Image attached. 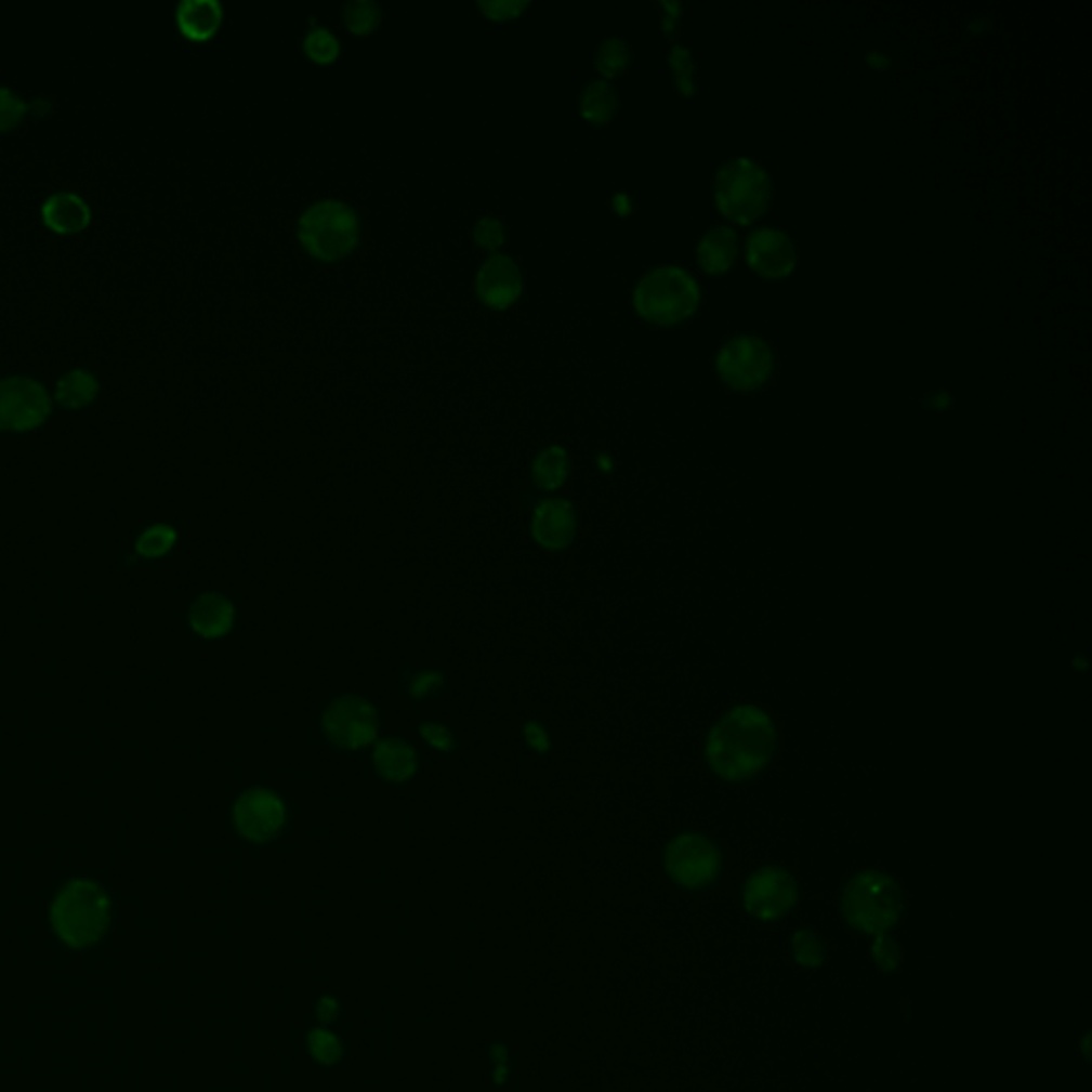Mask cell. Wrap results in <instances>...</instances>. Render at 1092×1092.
Returning a JSON list of instances; mask_svg holds the SVG:
<instances>
[{
	"label": "cell",
	"mask_w": 1092,
	"mask_h": 1092,
	"mask_svg": "<svg viewBox=\"0 0 1092 1092\" xmlns=\"http://www.w3.org/2000/svg\"><path fill=\"white\" fill-rule=\"evenodd\" d=\"M233 824L246 841H272L287 824V804L274 790L252 788L233 804Z\"/></svg>",
	"instance_id": "11"
},
{
	"label": "cell",
	"mask_w": 1092,
	"mask_h": 1092,
	"mask_svg": "<svg viewBox=\"0 0 1092 1092\" xmlns=\"http://www.w3.org/2000/svg\"><path fill=\"white\" fill-rule=\"evenodd\" d=\"M523 736H525L527 745H529L534 751H538V753H544V751H549V747H551L547 729L542 728L540 724H536V722L525 724V728H523Z\"/></svg>",
	"instance_id": "36"
},
{
	"label": "cell",
	"mask_w": 1092,
	"mask_h": 1092,
	"mask_svg": "<svg viewBox=\"0 0 1092 1092\" xmlns=\"http://www.w3.org/2000/svg\"><path fill=\"white\" fill-rule=\"evenodd\" d=\"M799 900L797 879L781 867H764L745 885V909L758 920H777Z\"/></svg>",
	"instance_id": "12"
},
{
	"label": "cell",
	"mask_w": 1092,
	"mask_h": 1092,
	"mask_svg": "<svg viewBox=\"0 0 1092 1092\" xmlns=\"http://www.w3.org/2000/svg\"><path fill=\"white\" fill-rule=\"evenodd\" d=\"M670 65H672V71H674V79H676V85L681 92L685 94H692L694 92V85H692V74H694V61H692V54L687 48H681L676 45L670 54Z\"/></svg>",
	"instance_id": "33"
},
{
	"label": "cell",
	"mask_w": 1092,
	"mask_h": 1092,
	"mask_svg": "<svg viewBox=\"0 0 1092 1092\" xmlns=\"http://www.w3.org/2000/svg\"><path fill=\"white\" fill-rule=\"evenodd\" d=\"M792 951H794V958L797 962L802 964V966H819L824 964L826 960V946L821 942L819 935H815L813 931L804 929V931H799L792 939Z\"/></svg>",
	"instance_id": "29"
},
{
	"label": "cell",
	"mask_w": 1092,
	"mask_h": 1092,
	"mask_svg": "<svg viewBox=\"0 0 1092 1092\" xmlns=\"http://www.w3.org/2000/svg\"><path fill=\"white\" fill-rule=\"evenodd\" d=\"M382 9L373 0H353L344 4V24L355 35H369L378 28Z\"/></svg>",
	"instance_id": "27"
},
{
	"label": "cell",
	"mask_w": 1092,
	"mask_h": 1092,
	"mask_svg": "<svg viewBox=\"0 0 1092 1092\" xmlns=\"http://www.w3.org/2000/svg\"><path fill=\"white\" fill-rule=\"evenodd\" d=\"M43 222L56 233H77L88 226L92 219L90 206L75 193H54L43 201L41 208Z\"/></svg>",
	"instance_id": "18"
},
{
	"label": "cell",
	"mask_w": 1092,
	"mask_h": 1092,
	"mask_svg": "<svg viewBox=\"0 0 1092 1092\" xmlns=\"http://www.w3.org/2000/svg\"><path fill=\"white\" fill-rule=\"evenodd\" d=\"M340 1014V1003L338 999L333 997H323L318 1003H316V1016L320 1022H333L338 1018Z\"/></svg>",
	"instance_id": "37"
},
{
	"label": "cell",
	"mask_w": 1092,
	"mask_h": 1092,
	"mask_svg": "<svg viewBox=\"0 0 1092 1092\" xmlns=\"http://www.w3.org/2000/svg\"><path fill=\"white\" fill-rule=\"evenodd\" d=\"M359 219L340 199L312 203L299 219V241L318 261H340L359 244Z\"/></svg>",
	"instance_id": "3"
},
{
	"label": "cell",
	"mask_w": 1092,
	"mask_h": 1092,
	"mask_svg": "<svg viewBox=\"0 0 1092 1092\" xmlns=\"http://www.w3.org/2000/svg\"><path fill=\"white\" fill-rule=\"evenodd\" d=\"M421 734H423V738H425L432 747H436L439 751H450V749H455V736H452V732L446 728V726H442V724H430V722H427V724H423V726H421Z\"/></svg>",
	"instance_id": "35"
},
{
	"label": "cell",
	"mask_w": 1092,
	"mask_h": 1092,
	"mask_svg": "<svg viewBox=\"0 0 1092 1092\" xmlns=\"http://www.w3.org/2000/svg\"><path fill=\"white\" fill-rule=\"evenodd\" d=\"M177 542V531L169 525H149L144 529L135 542V551L144 560H158L165 557Z\"/></svg>",
	"instance_id": "25"
},
{
	"label": "cell",
	"mask_w": 1092,
	"mask_h": 1092,
	"mask_svg": "<svg viewBox=\"0 0 1092 1092\" xmlns=\"http://www.w3.org/2000/svg\"><path fill=\"white\" fill-rule=\"evenodd\" d=\"M50 922L56 937L74 949L94 946L111 922V900L92 879H71L52 900Z\"/></svg>",
	"instance_id": "2"
},
{
	"label": "cell",
	"mask_w": 1092,
	"mask_h": 1092,
	"mask_svg": "<svg viewBox=\"0 0 1092 1092\" xmlns=\"http://www.w3.org/2000/svg\"><path fill=\"white\" fill-rule=\"evenodd\" d=\"M98 395V380L90 369H71L56 384V399L65 408H83Z\"/></svg>",
	"instance_id": "22"
},
{
	"label": "cell",
	"mask_w": 1092,
	"mask_h": 1092,
	"mask_svg": "<svg viewBox=\"0 0 1092 1092\" xmlns=\"http://www.w3.org/2000/svg\"><path fill=\"white\" fill-rule=\"evenodd\" d=\"M871 953H873L874 964L885 973L896 971L900 964V946L892 937H887L885 933H879L874 937Z\"/></svg>",
	"instance_id": "32"
},
{
	"label": "cell",
	"mask_w": 1092,
	"mask_h": 1092,
	"mask_svg": "<svg viewBox=\"0 0 1092 1092\" xmlns=\"http://www.w3.org/2000/svg\"><path fill=\"white\" fill-rule=\"evenodd\" d=\"M307 1052L316 1063L331 1067L342 1061L344 1045L336 1032L327 1028H312L307 1032Z\"/></svg>",
	"instance_id": "26"
},
{
	"label": "cell",
	"mask_w": 1092,
	"mask_h": 1092,
	"mask_svg": "<svg viewBox=\"0 0 1092 1092\" xmlns=\"http://www.w3.org/2000/svg\"><path fill=\"white\" fill-rule=\"evenodd\" d=\"M777 732L773 720L758 707H734L709 734L707 760L728 779L742 781L758 775L773 758Z\"/></svg>",
	"instance_id": "1"
},
{
	"label": "cell",
	"mask_w": 1092,
	"mask_h": 1092,
	"mask_svg": "<svg viewBox=\"0 0 1092 1092\" xmlns=\"http://www.w3.org/2000/svg\"><path fill=\"white\" fill-rule=\"evenodd\" d=\"M305 54L320 65H329L340 56V41L327 28H314L303 41Z\"/></svg>",
	"instance_id": "28"
},
{
	"label": "cell",
	"mask_w": 1092,
	"mask_h": 1092,
	"mask_svg": "<svg viewBox=\"0 0 1092 1092\" xmlns=\"http://www.w3.org/2000/svg\"><path fill=\"white\" fill-rule=\"evenodd\" d=\"M718 371L732 389L749 391L768 380L773 371V351L755 336H736L718 353Z\"/></svg>",
	"instance_id": "9"
},
{
	"label": "cell",
	"mask_w": 1092,
	"mask_h": 1092,
	"mask_svg": "<svg viewBox=\"0 0 1092 1092\" xmlns=\"http://www.w3.org/2000/svg\"><path fill=\"white\" fill-rule=\"evenodd\" d=\"M720 865L718 847L702 834H681L666 850V871L685 887L709 885Z\"/></svg>",
	"instance_id": "10"
},
{
	"label": "cell",
	"mask_w": 1092,
	"mask_h": 1092,
	"mask_svg": "<svg viewBox=\"0 0 1092 1092\" xmlns=\"http://www.w3.org/2000/svg\"><path fill=\"white\" fill-rule=\"evenodd\" d=\"M476 292L485 305L494 310H506L523 292V276L518 265L506 254H491L478 269Z\"/></svg>",
	"instance_id": "14"
},
{
	"label": "cell",
	"mask_w": 1092,
	"mask_h": 1092,
	"mask_svg": "<svg viewBox=\"0 0 1092 1092\" xmlns=\"http://www.w3.org/2000/svg\"><path fill=\"white\" fill-rule=\"evenodd\" d=\"M30 105L11 88L0 85V131H9L22 122Z\"/></svg>",
	"instance_id": "30"
},
{
	"label": "cell",
	"mask_w": 1092,
	"mask_h": 1092,
	"mask_svg": "<svg viewBox=\"0 0 1092 1092\" xmlns=\"http://www.w3.org/2000/svg\"><path fill=\"white\" fill-rule=\"evenodd\" d=\"M747 261L764 278H784L797 267V246L779 228H758L747 237Z\"/></svg>",
	"instance_id": "13"
},
{
	"label": "cell",
	"mask_w": 1092,
	"mask_h": 1092,
	"mask_svg": "<svg viewBox=\"0 0 1092 1092\" xmlns=\"http://www.w3.org/2000/svg\"><path fill=\"white\" fill-rule=\"evenodd\" d=\"M373 766L382 779L391 784H404L415 777L419 768V755L406 740L380 738L373 742Z\"/></svg>",
	"instance_id": "17"
},
{
	"label": "cell",
	"mask_w": 1092,
	"mask_h": 1092,
	"mask_svg": "<svg viewBox=\"0 0 1092 1092\" xmlns=\"http://www.w3.org/2000/svg\"><path fill=\"white\" fill-rule=\"evenodd\" d=\"M188 623H190L193 632L199 634L201 639H208V641L222 639L231 632V628L235 623V606L226 595L216 593V591L201 593L190 604Z\"/></svg>",
	"instance_id": "16"
},
{
	"label": "cell",
	"mask_w": 1092,
	"mask_h": 1092,
	"mask_svg": "<svg viewBox=\"0 0 1092 1092\" xmlns=\"http://www.w3.org/2000/svg\"><path fill=\"white\" fill-rule=\"evenodd\" d=\"M632 61V50L628 41L619 37H610L600 43L595 52V67L604 77H617L628 69Z\"/></svg>",
	"instance_id": "24"
},
{
	"label": "cell",
	"mask_w": 1092,
	"mask_h": 1092,
	"mask_svg": "<svg viewBox=\"0 0 1092 1092\" xmlns=\"http://www.w3.org/2000/svg\"><path fill=\"white\" fill-rule=\"evenodd\" d=\"M529 6L527 0H481L478 2V9L496 19V22H502V19H514L516 15H521L525 9Z\"/></svg>",
	"instance_id": "34"
},
{
	"label": "cell",
	"mask_w": 1092,
	"mask_h": 1092,
	"mask_svg": "<svg viewBox=\"0 0 1092 1092\" xmlns=\"http://www.w3.org/2000/svg\"><path fill=\"white\" fill-rule=\"evenodd\" d=\"M323 729L333 745L355 751L378 740V713L369 700L346 694L325 709Z\"/></svg>",
	"instance_id": "8"
},
{
	"label": "cell",
	"mask_w": 1092,
	"mask_h": 1092,
	"mask_svg": "<svg viewBox=\"0 0 1092 1092\" xmlns=\"http://www.w3.org/2000/svg\"><path fill=\"white\" fill-rule=\"evenodd\" d=\"M738 254V237L729 226L711 228L698 244V263L709 274L728 272Z\"/></svg>",
	"instance_id": "20"
},
{
	"label": "cell",
	"mask_w": 1092,
	"mask_h": 1092,
	"mask_svg": "<svg viewBox=\"0 0 1092 1092\" xmlns=\"http://www.w3.org/2000/svg\"><path fill=\"white\" fill-rule=\"evenodd\" d=\"M175 15L180 30L193 41L212 39L222 24V6L216 0H184Z\"/></svg>",
	"instance_id": "19"
},
{
	"label": "cell",
	"mask_w": 1092,
	"mask_h": 1092,
	"mask_svg": "<svg viewBox=\"0 0 1092 1092\" xmlns=\"http://www.w3.org/2000/svg\"><path fill=\"white\" fill-rule=\"evenodd\" d=\"M52 399L45 386L26 376L0 380V432H30L48 421Z\"/></svg>",
	"instance_id": "7"
},
{
	"label": "cell",
	"mask_w": 1092,
	"mask_h": 1092,
	"mask_svg": "<svg viewBox=\"0 0 1092 1092\" xmlns=\"http://www.w3.org/2000/svg\"><path fill=\"white\" fill-rule=\"evenodd\" d=\"M713 193L724 216L749 224L766 212L773 188L768 173L755 160L738 156L718 171Z\"/></svg>",
	"instance_id": "6"
},
{
	"label": "cell",
	"mask_w": 1092,
	"mask_h": 1092,
	"mask_svg": "<svg viewBox=\"0 0 1092 1092\" xmlns=\"http://www.w3.org/2000/svg\"><path fill=\"white\" fill-rule=\"evenodd\" d=\"M577 534V514L566 500H547L534 510L531 536L534 540L549 549L562 551L573 544Z\"/></svg>",
	"instance_id": "15"
},
{
	"label": "cell",
	"mask_w": 1092,
	"mask_h": 1092,
	"mask_svg": "<svg viewBox=\"0 0 1092 1092\" xmlns=\"http://www.w3.org/2000/svg\"><path fill=\"white\" fill-rule=\"evenodd\" d=\"M474 241L489 252H498L500 246L506 241V228L504 224L494 216H485L478 220L474 226Z\"/></svg>",
	"instance_id": "31"
},
{
	"label": "cell",
	"mask_w": 1092,
	"mask_h": 1092,
	"mask_svg": "<svg viewBox=\"0 0 1092 1092\" xmlns=\"http://www.w3.org/2000/svg\"><path fill=\"white\" fill-rule=\"evenodd\" d=\"M700 301L698 282L681 267L663 265L641 278L634 291L636 312L656 325H674L687 318Z\"/></svg>",
	"instance_id": "5"
},
{
	"label": "cell",
	"mask_w": 1092,
	"mask_h": 1092,
	"mask_svg": "<svg viewBox=\"0 0 1092 1092\" xmlns=\"http://www.w3.org/2000/svg\"><path fill=\"white\" fill-rule=\"evenodd\" d=\"M436 683H442V679H439L437 674H434V672L419 674V679H417V683H415L412 692H415V696H425L427 692H432V689H434V685H436Z\"/></svg>",
	"instance_id": "38"
},
{
	"label": "cell",
	"mask_w": 1092,
	"mask_h": 1092,
	"mask_svg": "<svg viewBox=\"0 0 1092 1092\" xmlns=\"http://www.w3.org/2000/svg\"><path fill=\"white\" fill-rule=\"evenodd\" d=\"M843 916L850 926L863 933H885L903 913V892L898 883L879 871H863L843 890Z\"/></svg>",
	"instance_id": "4"
},
{
	"label": "cell",
	"mask_w": 1092,
	"mask_h": 1092,
	"mask_svg": "<svg viewBox=\"0 0 1092 1092\" xmlns=\"http://www.w3.org/2000/svg\"><path fill=\"white\" fill-rule=\"evenodd\" d=\"M579 107L584 120L593 124H604L613 120V116L617 114L619 94L606 79H597L584 85Z\"/></svg>",
	"instance_id": "21"
},
{
	"label": "cell",
	"mask_w": 1092,
	"mask_h": 1092,
	"mask_svg": "<svg viewBox=\"0 0 1092 1092\" xmlns=\"http://www.w3.org/2000/svg\"><path fill=\"white\" fill-rule=\"evenodd\" d=\"M568 470H570L568 452L562 446H547L536 457L531 474H534V483L538 487H542L547 491H555L566 483Z\"/></svg>",
	"instance_id": "23"
}]
</instances>
